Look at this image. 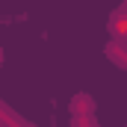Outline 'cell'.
<instances>
[{
	"instance_id": "6da1fadb",
	"label": "cell",
	"mask_w": 127,
	"mask_h": 127,
	"mask_svg": "<svg viewBox=\"0 0 127 127\" xmlns=\"http://www.w3.org/2000/svg\"><path fill=\"white\" fill-rule=\"evenodd\" d=\"M109 30H112V35H121V38H127V15L121 12V9L112 15V21H109Z\"/></svg>"
},
{
	"instance_id": "7a4b0ae2",
	"label": "cell",
	"mask_w": 127,
	"mask_h": 127,
	"mask_svg": "<svg viewBox=\"0 0 127 127\" xmlns=\"http://www.w3.org/2000/svg\"><path fill=\"white\" fill-rule=\"evenodd\" d=\"M121 12H124V15H127V3H124V6H121Z\"/></svg>"
}]
</instances>
